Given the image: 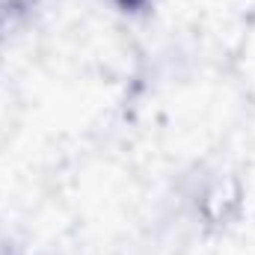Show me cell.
<instances>
[{"label": "cell", "instance_id": "6da1fadb", "mask_svg": "<svg viewBox=\"0 0 255 255\" xmlns=\"http://www.w3.org/2000/svg\"><path fill=\"white\" fill-rule=\"evenodd\" d=\"M119 3H122V6H128V9H133V6H139L142 0H119Z\"/></svg>", "mask_w": 255, "mask_h": 255}]
</instances>
